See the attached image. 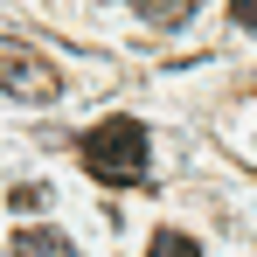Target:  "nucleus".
Listing matches in <instances>:
<instances>
[{"mask_svg": "<svg viewBox=\"0 0 257 257\" xmlns=\"http://www.w3.org/2000/svg\"><path fill=\"white\" fill-rule=\"evenodd\" d=\"M84 167L97 174V181H111V188H139L146 181V160H153V139H146V125L139 118H104V125H90L84 132Z\"/></svg>", "mask_w": 257, "mask_h": 257, "instance_id": "nucleus-1", "label": "nucleus"}, {"mask_svg": "<svg viewBox=\"0 0 257 257\" xmlns=\"http://www.w3.org/2000/svg\"><path fill=\"white\" fill-rule=\"evenodd\" d=\"M63 90V70L49 63L42 49L14 42V35H0V97H21V104H49Z\"/></svg>", "mask_w": 257, "mask_h": 257, "instance_id": "nucleus-2", "label": "nucleus"}, {"mask_svg": "<svg viewBox=\"0 0 257 257\" xmlns=\"http://www.w3.org/2000/svg\"><path fill=\"white\" fill-rule=\"evenodd\" d=\"M14 250H28V257H63L70 236H63V229H14Z\"/></svg>", "mask_w": 257, "mask_h": 257, "instance_id": "nucleus-3", "label": "nucleus"}, {"mask_svg": "<svg viewBox=\"0 0 257 257\" xmlns=\"http://www.w3.org/2000/svg\"><path fill=\"white\" fill-rule=\"evenodd\" d=\"M132 7H139L153 28H181V21L195 14V0H132Z\"/></svg>", "mask_w": 257, "mask_h": 257, "instance_id": "nucleus-4", "label": "nucleus"}, {"mask_svg": "<svg viewBox=\"0 0 257 257\" xmlns=\"http://www.w3.org/2000/svg\"><path fill=\"white\" fill-rule=\"evenodd\" d=\"M153 257H195V236H181V229H160V236H153Z\"/></svg>", "mask_w": 257, "mask_h": 257, "instance_id": "nucleus-5", "label": "nucleus"}, {"mask_svg": "<svg viewBox=\"0 0 257 257\" xmlns=\"http://www.w3.org/2000/svg\"><path fill=\"white\" fill-rule=\"evenodd\" d=\"M49 202V188H35V181H21V188H14V209H42Z\"/></svg>", "mask_w": 257, "mask_h": 257, "instance_id": "nucleus-6", "label": "nucleus"}, {"mask_svg": "<svg viewBox=\"0 0 257 257\" xmlns=\"http://www.w3.org/2000/svg\"><path fill=\"white\" fill-rule=\"evenodd\" d=\"M229 14H236L243 28H257V0H229Z\"/></svg>", "mask_w": 257, "mask_h": 257, "instance_id": "nucleus-7", "label": "nucleus"}]
</instances>
